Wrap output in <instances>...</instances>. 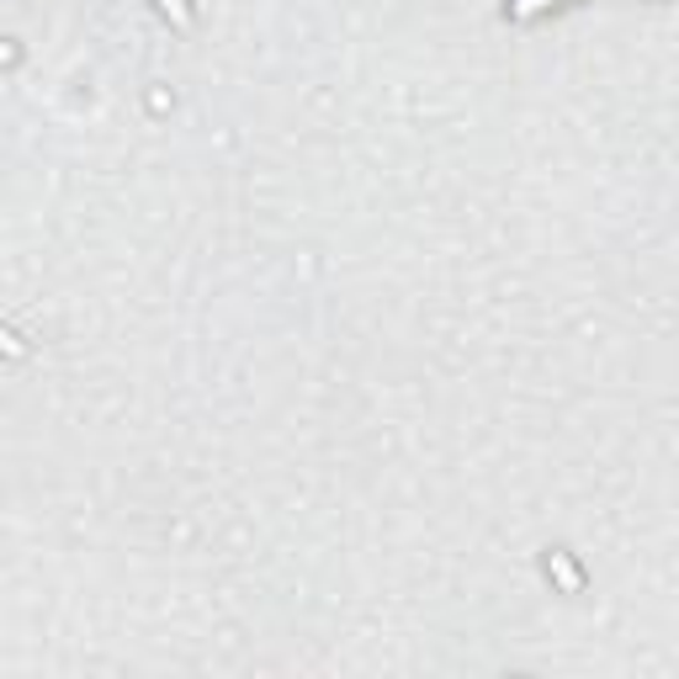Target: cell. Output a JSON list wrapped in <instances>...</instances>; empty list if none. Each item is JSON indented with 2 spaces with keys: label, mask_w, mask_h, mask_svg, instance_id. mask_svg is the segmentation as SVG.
Segmentation results:
<instances>
[{
  "label": "cell",
  "mask_w": 679,
  "mask_h": 679,
  "mask_svg": "<svg viewBox=\"0 0 679 679\" xmlns=\"http://www.w3.org/2000/svg\"><path fill=\"white\" fill-rule=\"evenodd\" d=\"M547 6H557V0H515V6H510V11H515V17H536V11H547Z\"/></svg>",
  "instance_id": "cell-2"
},
{
  "label": "cell",
  "mask_w": 679,
  "mask_h": 679,
  "mask_svg": "<svg viewBox=\"0 0 679 679\" xmlns=\"http://www.w3.org/2000/svg\"><path fill=\"white\" fill-rule=\"evenodd\" d=\"M159 11H165V17H170V22H176V27H186V22H191V11H186V0H159Z\"/></svg>",
  "instance_id": "cell-1"
}]
</instances>
